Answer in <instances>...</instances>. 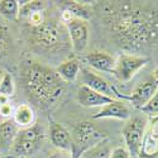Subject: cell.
Segmentation results:
<instances>
[{"label": "cell", "mask_w": 158, "mask_h": 158, "mask_svg": "<svg viewBox=\"0 0 158 158\" xmlns=\"http://www.w3.org/2000/svg\"><path fill=\"white\" fill-rule=\"evenodd\" d=\"M23 77L24 87L35 102L49 104L62 95V80L56 71L33 63L24 70Z\"/></svg>", "instance_id": "cell-1"}, {"label": "cell", "mask_w": 158, "mask_h": 158, "mask_svg": "<svg viewBox=\"0 0 158 158\" xmlns=\"http://www.w3.org/2000/svg\"><path fill=\"white\" fill-rule=\"evenodd\" d=\"M154 28L156 23H151L143 11H134L133 9L120 15L118 22V34L130 46L148 42Z\"/></svg>", "instance_id": "cell-2"}, {"label": "cell", "mask_w": 158, "mask_h": 158, "mask_svg": "<svg viewBox=\"0 0 158 158\" xmlns=\"http://www.w3.org/2000/svg\"><path fill=\"white\" fill-rule=\"evenodd\" d=\"M148 119L146 116H134L123 128V137L127 144V151L130 158H138L144 138Z\"/></svg>", "instance_id": "cell-3"}, {"label": "cell", "mask_w": 158, "mask_h": 158, "mask_svg": "<svg viewBox=\"0 0 158 158\" xmlns=\"http://www.w3.org/2000/svg\"><path fill=\"white\" fill-rule=\"evenodd\" d=\"M96 137V129L91 122L76 124L71 135V158H80V156L91 147Z\"/></svg>", "instance_id": "cell-4"}, {"label": "cell", "mask_w": 158, "mask_h": 158, "mask_svg": "<svg viewBox=\"0 0 158 158\" xmlns=\"http://www.w3.org/2000/svg\"><path fill=\"white\" fill-rule=\"evenodd\" d=\"M42 140V130L37 125L23 129L18 134L11 151L14 158H27L35 153L39 143Z\"/></svg>", "instance_id": "cell-5"}, {"label": "cell", "mask_w": 158, "mask_h": 158, "mask_svg": "<svg viewBox=\"0 0 158 158\" xmlns=\"http://www.w3.org/2000/svg\"><path fill=\"white\" fill-rule=\"evenodd\" d=\"M149 62L148 58L134 56V55H127L122 53L116 60V64L113 75L122 82H128L133 78V76L144 66Z\"/></svg>", "instance_id": "cell-6"}, {"label": "cell", "mask_w": 158, "mask_h": 158, "mask_svg": "<svg viewBox=\"0 0 158 158\" xmlns=\"http://www.w3.org/2000/svg\"><path fill=\"white\" fill-rule=\"evenodd\" d=\"M80 73H81L82 84L85 86L90 87L91 90H94L96 93L105 95L110 99H114V100H120V99L128 100L127 95H122L120 93H118V90L111 84H109L106 80H104L101 76L94 73L93 71H90L89 69H81Z\"/></svg>", "instance_id": "cell-7"}, {"label": "cell", "mask_w": 158, "mask_h": 158, "mask_svg": "<svg viewBox=\"0 0 158 158\" xmlns=\"http://www.w3.org/2000/svg\"><path fill=\"white\" fill-rule=\"evenodd\" d=\"M34 42L44 49H55L61 43V33L52 22H44L33 28Z\"/></svg>", "instance_id": "cell-8"}, {"label": "cell", "mask_w": 158, "mask_h": 158, "mask_svg": "<svg viewBox=\"0 0 158 158\" xmlns=\"http://www.w3.org/2000/svg\"><path fill=\"white\" fill-rule=\"evenodd\" d=\"M66 27H67V32L70 35V41H71L73 52L77 55L82 53L89 43V28L86 22L73 18L66 23Z\"/></svg>", "instance_id": "cell-9"}, {"label": "cell", "mask_w": 158, "mask_h": 158, "mask_svg": "<svg viewBox=\"0 0 158 158\" xmlns=\"http://www.w3.org/2000/svg\"><path fill=\"white\" fill-rule=\"evenodd\" d=\"M139 157L142 158L158 157V115L152 116L147 123Z\"/></svg>", "instance_id": "cell-10"}, {"label": "cell", "mask_w": 158, "mask_h": 158, "mask_svg": "<svg viewBox=\"0 0 158 158\" xmlns=\"http://www.w3.org/2000/svg\"><path fill=\"white\" fill-rule=\"evenodd\" d=\"M157 90H158V82L153 78V76H151L149 78L140 82L134 89L131 95L128 96V100L131 102V105H133L134 108L140 110L143 106H146L147 102L153 98Z\"/></svg>", "instance_id": "cell-11"}, {"label": "cell", "mask_w": 158, "mask_h": 158, "mask_svg": "<svg viewBox=\"0 0 158 158\" xmlns=\"http://www.w3.org/2000/svg\"><path fill=\"white\" fill-rule=\"evenodd\" d=\"M113 101H115V100L105 96V95H101L85 85H82L77 91V102L85 108H95V106L102 108Z\"/></svg>", "instance_id": "cell-12"}, {"label": "cell", "mask_w": 158, "mask_h": 158, "mask_svg": "<svg viewBox=\"0 0 158 158\" xmlns=\"http://www.w3.org/2000/svg\"><path fill=\"white\" fill-rule=\"evenodd\" d=\"M84 61L90 66L98 71H102V72H109L113 73L115 64H116V60L106 53V52H91V53H87L84 57Z\"/></svg>", "instance_id": "cell-13"}, {"label": "cell", "mask_w": 158, "mask_h": 158, "mask_svg": "<svg viewBox=\"0 0 158 158\" xmlns=\"http://www.w3.org/2000/svg\"><path fill=\"white\" fill-rule=\"evenodd\" d=\"M94 119H120L127 120L130 119V111L124 105L123 101L115 100L100 109L98 114H95Z\"/></svg>", "instance_id": "cell-14"}, {"label": "cell", "mask_w": 158, "mask_h": 158, "mask_svg": "<svg viewBox=\"0 0 158 158\" xmlns=\"http://www.w3.org/2000/svg\"><path fill=\"white\" fill-rule=\"evenodd\" d=\"M18 134H19V128L14 124V122L11 119L0 123V151L2 152L11 151Z\"/></svg>", "instance_id": "cell-15"}, {"label": "cell", "mask_w": 158, "mask_h": 158, "mask_svg": "<svg viewBox=\"0 0 158 158\" xmlns=\"http://www.w3.org/2000/svg\"><path fill=\"white\" fill-rule=\"evenodd\" d=\"M49 138L52 144L60 151H71V135L69 130L58 123H53L49 128Z\"/></svg>", "instance_id": "cell-16"}, {"label": "cell", "mask_w": 158, "mask_h": 158, "mask_svg": "<svg viewBox=\"0 0 158 158\" xmlns=\"http://www.w3.org/2000/svg\"><path fill=\"white\" fill-rule=\"evenodd\" d=\"M35 114L31 105L28 104H20L15 108L14 114L11 116V120L19 129H27L31 128L34 123Z\"/></svg>", "instance_id": "cell-17"}, {"label": "cell", "mask_w": 158, "mask_h": 158, "mask_svg": "<svg viewBox=\"0 0 158 158\" xmlns=\"http://www.w3.org/2000/svg\"><path fill=\"white\" fill-rule=\"evenodd\" d=\"M80 71H81V66L77 60H69L61 63L56 69V73L58 75V77L66 82L75 81L77 76L80 75Z\"/></svg>", "instance_id": "cell-18"}, {"label": "cell", "mask_w": 158, "mask_h": 158, "mask_svg": "<svg viewBox=\"0 0 158 158\" xmlns=\"http://www.w3.org/2000/svg\"><path fill=\"white\" fill-rule=\"evenodd\" d=\"M64 8H66V11H69L75 19H80V20L86 22L91 18V13L80 3L67 2L64 4Z\"/></svg>", "instance_id": "cell-19"}, {"label": "cell", "mask_w": 158, "mask_h": 158, "mask_svg": "<svg viewBox=\"0 0 158 158\" xmlns=\"http://www.w3.org/2000/svg\"><path fill=\"white\" fill-rule=\"evenodd\" d=\"M19 4L15 0H2L0 2V15L6 19H17L19 17Z\"/></svg>", "instance_id": "cell-20"}, {"label": "cell", "mask_w": 158, "mask_h": 158, "mask_svg": "<svg viewBox=\"0 0 158 158\" xmlns=\"http://www.w3.org/2000/svg\"><path fill=\"white\" fill-rule=\"evenodd\" d=\"M10 48V35L5 25L0 24V60L4 58Z\"/></svg>", "instance_id": "cell-21"}, {"label": "cell", "mask_w": 158, "mask_h": 158, "mask_svg": "<svg viewBox=\"0 0 158 158\" xmlns=\"http://www.w3.org/2000/svg\"><path fill=\"white\" fill-rule=\"evenodd\" d=\"M0 94L8 98L14 94V80H13V76L8 72L4 73L2 81H0Z\"/></svg>", "instance_id": "cell-22"}, {"label": "cell", "mask_w": 158, "mask_h": 158, "mask_svg": "<svg viewBox=\"0 0 158 158\" xmlns=\"http://www.w3.org/2000/svg\"><path fill=\"white\" fill-rule=\"evenodd\" d=\"M140 111L149 115L151 118L158 115V90L156 91V94L153 95V98L147 102L146 106H143L140 109Z\"/></svg>", "instance_id": "cell-23"}, {"label": "cell", "mask_w": 158, "mask_h": 158, "mask_svg": "<svg viewBox=\"0 0 158 158\" xmlns=\"http://www.w3.org/2000/svg\"><path fill=\"white\" fill-rule=\"evenodd\" d=\"M14 110H15V108L13 106V105L10 104V101H9V102H6V104L0 106V115H2V118L4 120L11 119L13 114H14Z\"/></svg>", "instance_id": "cell-24"}, {"label": "cell", "mask_w": 158, "mask_h": 158, "mask_svg": "<svg viewBox=\"0 0 158 158\" xmlns=\"http://www.w3.org/2000/svg\"><path fill=\"white\" fill-rule=\"evenodd\" d=\"M108 158H130V156H129L127 148H124V147H116V148L109 154Z\"/></svg>", "instance_id": "cell-25"}, {"label": "cell", "mask_w": 158, "mask_h": 158, "mask_svg": "<svg viewBox=\"0 0 158 158\" xmlns=\"http://www.w3.org/2000/svg\"><path fill=\"white\" fill-rule=\"evenodd\" d=\"M9 100H10V98L0 94V106H2V105H4V104H6V102H9Z\"/></svg>", "instance_id": "cell-26"}, {"label": "cell", "mask_w": 158, "mask_h": 158, "mask_svg": "<svg viewBox=\"0 0 158 158\" xmlns=\"http://www.w3.org/2000/svg\"><path fill=\"white\" fill-rule=\"evenodd\" d=\"M64 154L66 153H53V157H52V158H67Z\"/></svg>", "instance_id": "cell-27"}, {"label": "cell", "mask_w": 158, "mask_h": 158, "mask_svg": "<svg viewBox=\"0 0 158 158\" xmlns=\"http://www.w3.org/2000/svg\"><path fill=\"white\" fill-rule=\"evenodd\" d=\"M152 76H153V78H154V80L158 82V67L154 70V72H153V75H152Z\"/></svg>", "instance_id": "cell-28"}, {"label": "cell", "mask_w": 158, "mask_h": 158, "mask_svg": "<svg viewBox=\"0 0 158 158\" xmlns=\"http://www.w3.org/2000/svg\"><path fill=\"white\" fill-rule=\"evenodd\" d=\"M4 73H5V72H4V71H3L2 69H0V81H2V78H3V76H4Z\"/></svg>", "instance_id": "cell-29"}, {"label": "cell", "mask_w": 158, "mask_h": 158, "mask_svg": "<svg viewBox=\"0 0 158 158\" xmlns=\"http://www.w3.org/2000/svg\"><path fill=\"white\" fill-rule=\"evenodd\" d=\"M2 122H4V119L2 118V115H0V123H2Z\"/></svg>", "instance_id": "cell-30"}, {"label": "cell", "mask_w": 158, "mask_h": 158, "mask_svg": "<svg viewBox=\"0 0 158 158\" xmlns=\"http://www.w3.org/2000/svg\"><path fill=\"white\" fill-rule=\"evenodd\" d=\"M0 158H2V157H0Z\"/></svg>", "instance_id": "cell-31"}]
</instances>
